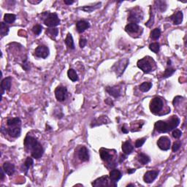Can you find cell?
I'll list each match as a JSON object with an SVG mask.
<instances>
[{
    "label": "cell",
    "instance_id": "obj_1",
    "mask_svg": "<svg viewBox=\"0 0 187 187\" xmlns=\"http://www.w3.org/2000/svg\"><path fill=\"white\" fill-rule=\"evenodd\" d=\"M137 65L144 73H149L153 71V65H155V62L151 57L146 56L138 60Z\"/></svg>",
    "mask_w": 187,
    "mask_h": 187
},
{
    "label": "cell",
    "instance_id": "obj_2",
    "mask_svg": "<svg viewBox=\"0 0 187 187\" xmlns=\"http://www.w3.org/2000/svg\"><path fill=\"white\" fill-rule=\"evenodd\" d=\"M44 16V23L49 27H55L60 24V19H59L57 14L51 13L49 12H45L42 14Z\"/></svg>",
    "mask_w": 187,
    "mask_h": 187
},
{
    "label": "cell",
    "instance_id": "obj_3",
    "mask_svg": "<svg viewBox=\"0 0 187 187\" xmlns=\"http://www.w3.org/2000/svg\"><path fill=\"white\" fill-rule=\"evenodd\" d=\"M151 112L154 115H158L163 108V100L162 98L156 97L151 101L149 105Z\"/></svg>",
    "mask_w": 187,
    "mask_h": 187
},
{
    "label": "cell",
    "instance_id": "obj_4",
    "mask_svg": "<svg viewBox=\"0 0 187 187\" xmlns=\"http://www.w3.org/2000/svg\"><path fill=\"white\" fill-rule=\"evenodd\" d=\"M129 63V59H122L114 64L113 67H112V70L116 73V75H117L118 77H120L121 76V75L124 73L126 68L127 67Z\"/></svg>",
    "mask_w": 187,
    "mask_h": 187
},
{
    "label": "cell",
    "instance_id": "obj_5",
    "mask_svg": "<svg viewBox=\"0 0 187 187\" xmlns=\"http://www.w3.org/2000/svg\"><path fill=\"white\" fill-rule=\"evenodd\" d=\"M171 145L170 138L167 136H162L157 141V146L162 151H168Z\"/></svg>",
    "mask_w": 187,
    "mask_h": 187
},
{
    "label": "cell",
    "instance_id": "obj_6",
    "mask_svg": "<svg viewBox=\"0 0 187 187\" xmlns=\"http://www.w3.org/2000/svg\"><path fill=\"white\" fill-rule=\"evenodd\" d=\"M49 49L46 45H39L34 51V55L38 58L46 59L49 55Z\"/></svg>",
    "mask_w": 187,
    "mask_h": 187
},
{
    "label": "cell",
    "instance_id": "obj_7",
    "mask_svg": "<svg viewBox=\"0 0 187 187\" xmlns=\"http://www.w3.org/2000/svg\"><path fill=\"white\" fill-rule=\"evenodd\" d=\"M142 12H140V10H133L130 11L129 13V15L128 16V21L130 22V23H138L140 21H142Z\"/></svg>",
    "mask_w": 187,
    "mask_h": 187
},
{
    "label": "cell",
    "instance_id": "obj_8",
    "mask_svg": "<svg viewBox=\"0 0 187 187\" xmlns=\"http://www.w3.org/2000/svg\"><path fill=\"white\" fill-rule=\"evenodd\" d=\"M154 128L158 132L160 133H166L170 131L169 124L167 121H158L155 123Z\"/></svg>",
    "mask_w": 187,
    "mask_h": 187
},
{
    "label": "cell",
    "instance_id": "obj_9",
    "mask_svg": "<svg viewBox=\"0 0 187 187\" xmlns=\"http://www.w3.org/2000/svg\"><path fill=\"white\" fill-rule=\"evenodd\" d=\"M67 95V89L66 87L58 86L55 89V96L58 101H64L66 99Z\"/></svg>",
    "mask_w": 187,
    "mask_h": 187
},
{
    "label": "cell",
    "instance_id": "obj_10",
    "mask_svg": "<svg viewBox=\"0 0 187 187\" xmlns=\"http://www.w3.org/2000/svg\"><path fill=\"white\" fill-rule=\"evenodd\" d=\"M43 153H44L43 148H42V145L39 142L36 144V146L31 150V156H32L33 158L36 159V160H38V159L41 158L42 155H43Z\"/></svg>",
    "mask_w": 187,
    "mask_h": 187
},
{
    "label": "cell",
    "instance_id": "obj_11",
    "mask_svg": "<svg viewBox=\"0 0 187 187\" xmlns=\"http://www.w3.org/2000/svg\"><path fill=\"white\" fill-rule=\"evenodd\" d=\"M159 175V171L157 170H151V171L146 172L143 176V180L147 184H151L155 179Z\"/></svg>",
    "mask_w": 187,
    "mask_h": 187
},
{
    "label": "cell",
    "instance_id": "obj_12",
    "mask_svg": "<svg viewBox=\"0 0 187 187\" xmlns=\"http://www.w3.org/2000/svg\"><path fill=\"white\" fill-rule=\"evenodd\" d=\"M38 141L36 138H33V137L29 136V135H27L26 137L25 140H24V146L26 147V149L29 150V151H31L33 148L36 146V144L38 143Z\"/></svg>",
    "mask_w": 187,
    "mask_h": 187
},
{
    "label": "cell",
    "instance_id": "obj_13",
    "mask_svg": "<svg viewBox=\"0 0 187 187\" xmlns=\"http://www.w3.org/2000/svg\"><path fill=\"white\" fill-rule=\"evenodd\" d=\"M77 156H78L80 160L82 161V162H87L89 160L88 151L85 146H82V147L80 148V149L78 150V152H77Z\"/></svg>",
    "mask_w": 187,
    "mask_h": 187
},
{
    "label": "cell",
    "instance_id": "obj_14",
    "mask_svg": "<svg viewBox=\"0 0 187 187\" xmlns=\"http://www.w3.org/2000/svg\"><path fill=\"white\" fill-rule=\"evenodd\" d=\"M6 132L7 134L10 135V137L14 138H17L18 137L21 136V129L20 128V127H9L6 129Z\"/></svg>",
    "mask_w": 187,
    "mask_h": 187
},
{
    "label": "cell",
    "instance_id": "obj_15",
    "mask_svg": "<svg viewBox=\"0 0 187 187\" xmlns=\"http://www.w3.org/2000/svg\"><path fill=\"white\" fill-rule=\"evenodd\" d=\"M183 17H184L183 13L181 11H178L170 16V19L173 21L174 25H179L182 23Z\"/></svg>",
    "mask_w": 187,
    "mask_h": 187
},
{
    "label": "cell",
    "instance_id": "obj_16",
    "mask_svg": "<svg viewBox=\"0 0 187 187\" xmlns=\"http://www.w3.org/2000/svg\"><path fill=\"white\" fill-rule=\"evenodd\" d=\"M105 90L110 96H112L114 98L119 97V96L121 95V90L118 86H107L105 88Z\"/></svg>",
    "mask_w": 187,
    "mask_h": 187
},
{
    "label": "cell",
    "instance_id": "obj_17",
    "mask_svg": "<svg viewBox=\"0 0 187 187\" xmlns=\"http://www.w3.org/2000/svg\"><path fill=\"white\" fill-rule=\"evenodd\" d=\"M108 177L107 175L99 178L96 179L94 182H92V186H108Z\"/></svg>",
    "mask_w": 187,
    "mask_h": 187
},
{
    "label": "cell",
    "instance_id": "obj_18",
    "mask_svg": "<svg viewBox=\"0 0 187 187\" xmlns=\"http://www.w3.org/2000/svg\"><path fill=\"white\" fill-rule=\"evenodd\" d=\"M2 168L4 171H5V174H7V175H9V176H11L12 175H13V173H15V170H16L14 164H12V163L7 162L4 163Z\"/></svg>",
    "mask_w": 187,
    "mask_h": 187
},
{
    "label": "cell",
    "instance_id": "obj_19",
    "mask_svg": "<svg viewBox=\"0 0 187 187\" xmlns=\"http://www.w3.org/2000/svg\"><path fill=\"white\" fill-rule=\"evenodd\" d=\"M11 83H12V78L10 77H5L2 81L1 88H2V94H4L5 91H9L11 88Z\"/></svg>",
    "mask_w": 187,
    "mask_h": 187
},
{
    "label": "cell",
    "instance_id": "obj_20",
    "mask_svg": "<svg viewBox=\"0 0 187 187\" xmlns=\"http://www.w3.org/2000/svg\"><path fill=\"white\" fill-rule=\"evenodd\" d=\"M110 122V119L107 118V116H102L100 117H99L97 119L94 120V121L92 122V124H91V127H96V126H99L102 124H109Z\"/></svg>",
    "mask_w": 187,
    "mask_h": 187
},
{
    "label": "cell",
    "instance_id": "obj_21",
    "mask_svg": "<svg viewBox=\"0 0 187 187\" xmlns=\"http://www.w3.org/2000/svg\"><path fill=\"white\" fill-rule=\"evenodd\" d=\"M99 154H100L102 160L105 161V162H110V161L112 160L113 156L110 154V152H109V150L102 148V149L99 150Z\"/></svg>",
    "mask_w": 187,
    "mask_h": 187
},
{
    "label": "cell",
    "instance_id": "obj_22",
    "mask_svg": "<svg viewBox=\"0 0 187 187\" xmlns=\"http://www.w3.org/2000/svg\"><path fill=\"white\" fill-rule=\"evenodd\" d=\"M90 27L89 23L86 21H79L76 23V29L77 32L82 33L84 31H86L87 29H88Z\"/></svg>",
    "mask_w": 187,
    "mask_h": 187
},
{
    "label": "cell",
    "instance_id": "obj_23",
    "mask_svg": "<svg viewBox=\"0 0 187 187\" xmlns=\"http://www.w3.org/2000/svg\"><path fill=\"white\" fill-rule=\"evenodd\" d=\"M168 124H169L170 127V130L172 131L173 129H175L179 125V123H180V119L177 117V116H172L170 119L167 120Z\"/></svg>",
    "mask_w": 187,
    "mask_h": 187
},
{
    "label": "cell",
    "instance_id": "obj_24",
    "mask_svg": "<svg viewBox=\"0 0 187 187\" xmlns=\"http://www.w3.org/2000/svg\"><path fill=\"white\" fill-rule=\"evenodd\" d=\"M140 29H142L138 23H129L125 27V31L128 33H137L140 31Z\"/></svg>",
    "mask_w": 187,
    "mask_h": 187
},
{
    "label": "cell",
    "instance_id": "obj_25",
    "mask_svg": "<svg viewBox=\"0 0 187 187\" xmlns=\"http://www.w3.org/2000/svg\"><path fill=\"white\" fill-rule=\"evenodd\" d=\"M121 173L117 169L111 170L110 172V175H109L110 181H112L113 182H117L118 181H119L120 179H121Z\"/></svg>",
    "mask_w": 187,
    "mask_h": 187
},
{
    "label": "cell",
    "instance_id": "obj_26",
    "mask_svg": "<svg viewBox=\"0 0 187 187\" xmlns=\"http://www.w3.org/2000/svg\"><path fill=\"white\" fill-rule=\"evenodd\" d=\"M122 151H123L124 153H125L126 155H129L134 151V146L131 144L130 142L126 141L122 144Z\"/></svg>",
    "mask_w": 187,
    "mask_h": 187
},
{
    "label": "cell",
    "instance_id": "obj_27",
    "mask_svg": "<svg viewBox=\"0 0 187 187\" xmlns=\"http://www.w3.org/2000/svg\"><path fill=\"white\" fill-rule=\"evenodd\" d=\"M7 124L9 127H20L21 124V121L19 118H9L7 121Z\"/></svg>",
    "mask_w": 187,
    "mask_h": 187
},
{
    "label": "cell",
    "instance_id": "obj_28",
    "mask_svg": "<svg viewBox=\"0 0 187 187\" xmlns=\"http://www.w3.org/2000/svg\"><path fill=\"white\" fill-rule=\"evenodd\" d=\"M137 159H138V162L142 164H147L148 163H149L150 161H151L150 157L143 153H138V156H137Z\"/></svg>",
    "mask_w": 187,
    "mask_h": 187
},
{
    "label": "cell",
    "instance_id": "obj_29",
    "mask_svg": "<svg viewBox=\"0 0 187 187\" xmlns=\"http://www.w3.org/2000/svg\"><path fill=\"white\" fill-rule=\"evenodd\" d=\"M64 42H65L67 47L70 50L75 49V44H74L73 38L71 34L68 33L67 35L65 40H64Z\"/></svg>",
    "mask_w": 187,
    "mask_h": 187
},
{
    "label": "cell",
    "instance_id": "obj_30",
    "mask_svg": "<svg viewBox=\"0 0 187 187\" xmlns=\"http://www.w3.org/2000/svg\"><path fill=\"white\" fill-rule=\"evenodd\" d=\"M67 75L68 77L73 82H76L78 81V76H77V74L74 69H70L67 71Z\"/></svg>",
    "mask_w": 187,
    "mask_h": 187
},
{
    "label": "cell",
    "instance_id": "obj_31",
    "mask_svg": "<svg viewBox=\"0 0 187 187\" xmlns=\"http://www.w3.org/2000/svg\"><path fill=\"white\" fill-rule=\"evenodd\" d=\"M100 7H101V2H98L95 5H94V6H85V7H81L80 10H83V11H85V12H87V13H91L94 10H97V9L99 8Z\"/></svg>",
    "mask_w": 187,
    "mask_h": 187
},
{
    "label": "cell",
    "instance_id": "obj_32",
    "mask_svg": "<svg viewBox=\"0 0 187 187\" xmlns=\"http://www.w3.org/2000/svg\"><path fill=\"white\" fill-rule=\"evenodd\" d=\"M16 16L15 14L7 13L4 16V21L6 23H13L16 21Z\"/></svg>",
    "mask_w": 187,
    "mask_h": 187
},
{
    "label": "cell",
    "instance_id": "obj_33",
    "mask_svg": "<svg viewBox=\"0 0 187 187\" xmlns=\"http://www.w3.org/2000/svg\"><path fill=\"white\" fill-rule=\"evenodd\" d=\"M59 33V29L56 28H52V29H48L46 30V34L48 36L52 39H55L57 37Z\"/></svg>",
    "mask_w": 187,
    "mask_h": 187
},
{
    "label": "cell",
    "instance_id": "obj_34",
    "mask_svg": "<svg viewBox=\"0 0 187 187\" xmlns=\"http://www.w3.org/2000/svg\"><path fill=\"white\" fill-rule=\"evenodd\" d=\"M151 87H152V83L151 82H144L140 85L139 88H140V90L141 92H147L151 89Z\"/></svg>",
    "mask_w": 187,
    "mask_h": 187
},
{
    "label": "cell",
    "instance_id": "obj_35",
    "mask_svg": "<svg viewBox=\"0 0 187 187\" xmlns=\"http://www.w3.org/2000/svg\"><path fill=\"white\" fill-rule=\"evenodd\" d=\"M157 10H159L161 12H164L167 9V4L164 1H156L155 2Z\"/></svg>",
    "mask_w": 187,
    "mask_h": 187
},
{
    "label": "cell",
    "instance_id": "obj_36",
    "mask_svg": "<svg viewBox=\"0 0 187 187\" xmlns=\"http://www.w3.org/2000/svg\"><path fill=\"white\" fill-rule=\"evenodd\" d=\"M9 32V27L5 24L4 22H1V29H0V33H1V37L3 38V37L6 36V35L8 34Z\"/></svg>",
    "mask_w": 187,
    "mask_h": 187
},
{
    "label": "cell",
    "instance_id": "obj_37",
    "mask_svg": "<svg viewBox=\"0 0 187 187\" xmlns=\"http://www.w3.org/2000/svg\"><path fill=\"white\" fill-rule=\"evenodd\" d=\"M161 35V30L160 28H156L153 30L151 31V38L153 39V40H158L160 38Z\"/></svg>",
    "mask_w": 187,
    "mask_h": 187
},
{
    "label": "cell",
    "instance_id": "obj_38",
    "mask_svg": "<svg viewBox=\"0 0 187 187\" xmlns=\"http://www.w3.org/2000/svg\"><path fill=\"white\" fill-rule=\"evenodd\" d=\"M160 45L158 42H153V43H151L149 45V49L155 53H157L160 51Z\"/></svg>",
    "mask_w": 187,
    "mask_h": 187
},
{
    "label": "cell",
    "instance_id": "obj_39",
    "mask_svg": "<svg viewBox=\"0 0 187 187\" xmlns=\"http://www.w3.org/2000/svg\"><path fill=\"white\" fill-rule=\"evenodd\" d=\"M33 164H34V160L31 157H27V160H26L24 162V167H25V170H27L31 167L33 166Z\"/></svg>",
    "mask_w": 187,
    "mask_h": 187
},
{
    "label": "cell",
    "instance_id": "obj_40",
    "mask_svg": "<svg viewBox=\"0 0 187 187\" xmlns=\"http://www.w3.org/2000/svg\"><path fill=\"white\" fill-rule=\"evenodd\" d=\"M175 72V70L173 68H167L164 71V74H163V77L164 78H167V77H169L171 76L172 75H173V73Z\"/></svg>",
    "mask_w": 187,
    "mask_h": 187
},
{
    "label": "cell",
    "instance_id": "obj_41",
    "mask_svg": "<svg viewBox=\"0 0 187 187\" xmlns=\"http://www.w3.org/2000/svg\"><path fill=\"white\" fill-rule=\"evenodd\" d=\"M42 27L41 25H39V24H37L35 25L34 27L32 28V31L34 32V34L36 35H39L41 33L42 31Z\"/></svg>",
    "mask_w": 187,
    "mask_h": 187
},
{
    "label": "cell",
    "instance_id": "obj_42",
    "mask_svg": "<svg viewBox=\"0 0 187 187\" xmlns=\"http://www.w3.org/2000/svg\"><path fill=\"white\" fill-rule=\"evenodd\" d=\"M146 140V138H140V139H138V140H137L136 142H135V147H136V148L141 147V146H142V145L145 143Z\"/></svg>",
    "mask_w": 187,
    "mask_h": 187
},
{
    "label": "cell",
    "instance_id": "obj_43",
    "mask_svg": "<svg viewBox=\"0 0 187 187\" xmlns=\"http://www.w3.org/2000/svg\"><path fill=\"white\" fill-rule=\"evenodd\" d=\"M181 135H182V132H181L180 129H173V137L174 138H175V139L180 138L181 137Z\"/></svg>",
    "mask_w": 187,
    "mask_h": 187
},
{
    "label": "cell",
    "instance_id": "obj_44",
    "mask_svg": "<svg viewBox=\"0 0 187 187\" xmlns=\"http://www.w3.org/2000/svg\"><path fill=\"white\" fill-rule=\"evenodd\" d=\"M181 148V143L178 142H175L173 143V146H172V150H173V152H176L178 151Z\"/></svg>",
    "mask_w": 187,
    "mask_h": 187
},
{
    "label": "cell",
    "instance_id": "obj_45",
    "mask_svg": "<svg viewBox=\"0 0 187 187\" xmlns=\"http://www.w3.org/2000/svg\"><path fill=\"white\" fill-rule=\"evenodd\" d=\"M183 99L182 97H181V96H177V97H175L174 98L173 101V104L174 106H177L179 104V102L181 101V99Z\"/></svg>",
    "mask_w": 187,
    "mask_h": 187
},
{
    "label": "cell",
    "instance_id": "obj_46",
    "mask_svg": "<svg viewBox=\"0 0 187 187\" xmlns=\"http://www.w3.org/2000/svg\"><path fill=\"white\" fill-rule=\"evenodd\" d=\"M87 43V40L85 38H81L80 40V42H79V45H80V47L81 49H83L85 47Z\"/></svg>",
    "mask_w": 187,
    "mask_h": 187
},
{
    "label": "cell",
    "instance_id": "obj_47",
    "mask_svg": "<svg viewBox=\"0 0 187 187\" xmlns=\"http://www.w3.org/2000/svg\"><path fill=\"white\" fill-rule=\"evenodd\" d=\"M22 67H23V68L26 70V71H28V70H29V63L27 62V59H26L24 62H23V65H22Z\"/></svg>",
    "mask_w": 187,
    "mask_h": 187
},
{
    "label": "cell",
    "instance_id": "obj_48",
    "mask_svg": "<svg viewBox=\"0 0 187 187\" xmlns=\"http://www.w3.org/2000/svg\"><path fill=\"white\" fill-rule=\"evenodd\" d=\"M4 170L3 168L2 167L1 169H0V173H1V181H2L4 180V178H5V173H4Z\"/></svg>",
    "mask_w": 187,
    "mask_h": 187
},
{
    "label": "cell",
    "instance_id": "obj_49",
    "mask_svg": "<svg viewBox=\"0 0 187 187\" xmlns=\"http://www.w3.org/2000/svg\"><path fill=\"white\" fill-rule=\"evenodd\" d=\"M64 4H66V5H72V4H73L75 2L74 1H67V0H64Z\"/></svg>",
    "mask_w": 187,
    "mask_h": 187
},
{
    "label": "cell",
    "instance_id": "obj_50",
    "mask_svg": "<svg viewBox=\"0 0 187 187\" xmlns=\"http://www.w3.org/2000/svg\"><path fill=\"white\" fill-rule=\"evenodd\" d=\"M135 169H128V170H127V173H128L129 174H132L133 173H135Z\"/></svg>",
    "mask_w": 187,
    "mask_h": 187
},
{
    "label": "cell",
    "instance_id": "obj_51",
    "mask_svg": "<svg viewBox=\"0 0 187 187\" xmlns=\"http://www.w3.org/2000/svg\"><path fill=\"white\" fill-rule=\"evenodd\" d=\"M121 131H122V132H123L124 133H128V132H129V131L127 130V129L125 128V127H122Z\"/></svg>",
    "mask_w": 187,
    "mask_h": 187
},
{
    "label": "cell",
    "instance_id": "obj_52",
    "mask_svg": "<svg viewBox=\"0 0 187 187\" xmlns=\"http://www.w3.org/2000/svg\"><path fill=\"white\" fill-rule=\"evenodd\" d=\"M126 159V156H124L123 154L121 155V156H120V162H122L124 160Z\"/></svg>",
    "mask_w": 187,
    "mask_h": 187
},
{
    "label": "cell",
    "instance_id": "obj_53",
    "mask_svg": "<svg viewBox=\"0 0 187 187\" xmlns=\"http://www.w3.org/2000/svg\"><path fill=\"white\" fill-rule=\"evenodd\" d=\"M41 2L42 1H40H40H38V2H32V1H31V0H29V3H31V4H39L40 2Z\"/></svg>",
    "mask_w": 187,
    "mask_h": 187
},
{
    "label": "cell",
    "instance_id": "obj_54",
    "mask_svg": "<svg viewBox=\"0 0 187 187\" xmlns=\"http://www.w3.org/2000/svg\"><path fill=\"white\" fill-rule=\"evenodd\" d=\"M167 65H169V66L171 65V61H170V59L168 60V62H167Z\"/></svg>",
    "mask_w": 187,
    "mask_h": 187
},
{
    "label": "cell",
    "instance_id": "obj_55",
    "mask_svg": "<svg viewBox=\"0 0 187 187\" xmlns=\"http://www.w3.org/2000/svg\"><path fill=\"white\" fill-rule=\"evenodd\" d=\"M127 186H135L134 184H128Z\"/></svg>",
    "mask_w": 187,
    "mask_h": 187
}]
</instances>
